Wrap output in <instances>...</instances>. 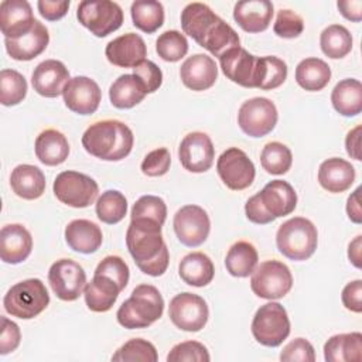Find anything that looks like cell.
<instances>
[{"label":"cell","mask_w":362,"mask_h":362,"mask_svg":"<svg viewBox=\"0 0 362 362\" xmlns=\"http://www.w3.org/2000/svg\"><path fill=\"white\" fill-rule=\"evenodd\" d=\"M181 27L198 45L221 58L232 48L240 47L238 33L211 7L204 3H189L181 11Z\"/></svg>","instance_id":"cell-1"},{"label":"cell","mask_w":362,"mask_h":362,"mask_svg":"<svg viewBox=\"0 0 362 362\" xmlns=\"http://www.w3.org/2000/svg\"><path fill=\"white\" fill-rule=\"evenodd\" d=\"M158 222L132 219L126 230V246L136 266L148 276H163L170 263L168 247Z\"/></svg>","instance_id":"cell-2"},{"label":"cell","mask_w":362,"mask_h":362,"mask_svg":"<svg viewBox=\"0 0 362 362\" xmlns=\"http://www.w3.org/2000/svg\"><path fill=\"white\" fill-rule=\"evenodd\" d=\"M134 136L127 124L107 119L92 123L82 134V146L90 156L105 161H119L133 148Z\"/></svg>","instance_id":"cell-3"},{"label":"cell","mask_w":362,"mask_h":362,"mask_svg":"<svg viewBox=\"0 0 362 362\" xmlns=\"http://www.w3.org/2000/svg\"><path fill=\"white\" fill-rule=\"evenodd\" d=\"M164 311V298L157 287L151 284H139L132 291V296L123 301L116 313L117 322L127 328H147Z\"/></svg>","instance_id":"cell-4"},{"label":"cell","mask_w":362,"mask_h":362,"mask_svg":"<svg viewBox=\"0 0 362 362\" xmlns=\"http://www.w3.org/2000/svg\"><path fill=\"white\" fill-rule=\"evenodd\" d=\"M279 252L290 260L301 262L311 257L318 245L315 225L303 216H294L280 225L276 233Z\"/></svg>","instance_id":"cell-5"},{"label":"cell","mask_w":362,"mask_h":362,"mask_svg":"<svg viewBox=\"0 0 362 362\" xmlns=\"http://www.w3.org/2000/svg\"><path fill=\"white\" fill-rule=\"evenodd\" d=\"M49 304V294L40 279H27L16 283L4 296V310L21 320H31L41 314Z\"/></svg>","instance_id":"cell-6"},{"label":"cell","mask_w":362,"mask_h":362,"mask_svg":"<svg viewBox=\"0 0 362 362\" xmlns=\"http://www.w3.org/2000/svg\"><path fill=\"white\" fill-rule=\"evenodd\" d=\"M252 334L260 345L270 348L281 345L290 335V320L286 308L274 301L260 305L252 321Z\"/></svg>","instance_id":"cell-7"},{"label":"cell","mask_w":362,"mask_h":362,"mask_svg":"<svg viewBox=\"0 0 362 362\" xmlns=\"http://www.w3.org/2000/svg\"><path fill=\"white\" fill-rule=\"evenodd\" d=\"M78 21L95 37H106L123 24L122 7L110 0H85L76 10Z\"/></svg>","instance_id":"cell-8"},{"label":"cell","mask_w":362,"mask_h":362,"mask_svg":"<svg viewBox=\"0 0 362 362\" xmlns=\"http://www.w3.org/2000/svg\"><path fill=\"white\" fill-rule=\"evenodd\" d=\"M293 287L290 269L279 260H266L256 266L250 277L252 291L264 300L283 298Z\"/></svg>","instance_id":"cell-9"},{"label":"cell","mask_w":362,"mask_h":362,"mask_svg":"<svg viewBox=\"0 0 362 362\" xmlns=\"http://www.w3.org/2000/svg\"><path fill=\"white\" fill-rule=\"evenodd\" d=\"M52 189L58 201L72 208H86L99 195V185L92 177L71 170L57 175Z\"/></svg>","instance_id":"cell-10"},{"label":"cell","mask_w":362,"mask_h":362,"mask_svg":"<svg viewBox=\"0 0 362 362\" xmlns=\"http://www.w3.org/2000/svg\"><path fill=\"white\" fill-rule=\"evenodd\" d=\"M277 107L267 98H252L243 102L238 112L240 130L250 137H263L277 124Z\"/></svg>","instance_id":"cell-11"},{"label":"cell","mask_w":362,"mask_h":362,"mask_svg":"<svg viewBox=\"0 0 362 362\" xmlns=\"http://www.w3.org/2000/svg\"><path fill=\"white\" fill-rule=\"evenodd\" d=\"M168 317L177 328L188 332H197L208 322L209 308L201 296L185 291L171 298Z\"/></svg>","instance_id":"cell-12"},{"label":"cell","mask_w":362,"mask_h":362,"mask_svg":"<svg viewBox=\"0 0 362 362\" xmlns=\"http://www.w3.org/2000/svg\"><path fill=\"white\" fill-rule=\"evenodd\" d=\"M216 171L222 182L232 191H242L255 181L256 170L247 154L238 148H226L216 161Z\"/></svg>","instance_id":"cell-13"},{"label":"cell","mask_w":362,"mask_h":362,"mask_svg":"<svg viewBox=\"0 0 362 362\" xmlns=\"http://www.w3.org/2000/svg\"><path fill=\"white\" fill-rule=\"evenodd\" d=\"M48 281L54 294L62 301H75L86 286L83 267L72 259L54 262L48 272Z\"/></svg>","instance_id":"cell-14"},{"label":"cell","mask_w":362,"mask_h":362,"mask_svg":"<svg viewBox=\"0 0 362 362\" xmlns=\"http://www.w3.org/2000/svg\"><path fill=\"white\" fill-rule=\"evenodd\" d=\"M173 226L182 245L197 247L206 240L211 230V221L204 208L189 204L181 206L175 212Z\"/></svg>","instance_id":"cell-15"},{"label":"cell","mask_w":362,"mask_h":362,"mask_svg":"<svg viewBox=\"0 0 362 362\" xmlns=\"http://www.w3.org/2000/svg\"><path fill=\"white\" fill-rule=\"evenodd\" d=\"M178 157L181 165L189 173L208 171L215 158V147L211 137L202 132L188 133L180 143Z\"/></svg>","instance_id":"cell-16"},{"label":"cell","mask_w":362,"mask_h":362,"mask_svg":"<svg viewBox=\"0 0 362 362\" xmlns=\"http://www.w3.org/2000/svg\"><path fill=\"white\" fill-rule=\"evenodd\" d=\"M62 96L65 106L71 112L85 116L98 110L102 92L93 79L88 76H75L65 85Z\"/></svg>","instance_id":"cell-17"},{"label":"cell","mask_w":362,"mask_h":362,"mask_svg":"<svg viewBox=\"0 0 362 362\" xmlns=\"http://www.w3.org/2000/svg\"><path fill=\"white\" fill-rule=\"evenodd\" d=\"M107 61L120 68H136L146 59L147 47L136 33H127L109 41L105 48Z\"/></svg>","instance_id":"cell-18"},{"label":"cell","mask_w":362,"mask_h":362,"mask_svg":"<svg viewBox=\"0 0 362 362\" xmlns=\"http://www.w3.org/2000/svg\"><path fill=\"white\" fill-rule=\"evenodd\" d=\"M69 79L68 68L58 59H45L40 62L31 75L34 90L44 98H57L62 95Z\"/></svg>","instance_id":"cell-19"},{"label":"cell","mask_w":362,"mask_h":362,"mask_svg":"<svg viewBox=\"0 0 362 362\" xmlns=\"http://www.w3.org/2000/svg\"><path fill=\"white\" fill-rule=\"evenodd\" d=\"M257 58L259 57L249 54L245 48L236 47L225 52L219 58V64L228 79L243 88H255Z\"/></svg>","instance_id":"cell-20"},{"label":"cell","mask_w":362,"mask_h":362,"mask_svg":"<svg viewBox=\"0 0 362 362\" xmlns=\"http://www.w3.org/2000/svg\"><path fill=\"white\" fill-rule=\"evenodd\" d=\"M180 78L191 90H206L212 88L218 79V66L211 57L194 54L182 62Z\"/></svg>","instance_id":"cell-21"},{"label":"cell","mask_w":362,"mask_h":362,"mask_svg":"<svg viewBox=\"0 0 362 362\" xmlns=\"http://www.w3.org/2000/svg\"><path fill=\"white\" fill-rule=\"evenodd\" d=\"M35 23L33 8L25 0H4L0 4V30L6 38L27 34Z\"/></svg>","instance_id":"cell-22"},{"label":"cell","mask_w":362,"mask_h":362,"mask_svg":"<svg viewBox=\"0 0 362 362\" xmlns=\"http://www.w3.org/2000/svg\"><path fill=\"white\" fill-rule=\"evenodd\" d=\"M33 250V238L28 229L20 223H10L0 230V257L4 263L18 264Z\"/></svg>","instance_id":"cell-23"},{"label":"cell","mask_w":362,"mask_h":362,"mask_svg":"<svg viewBox=\"0 0 362 362\" xmlns=\"http://www.w3.org/2000/svg\"><path fill=\"white\" fill-rule=\"evenodd\" d=\"M49 42L48 28L35 20L33 28L18 38H4L7 54L16 61H31L45 51Z\"/></svg>","instance_id":"cell-24"},{"label":"cell","mask_w":362,"mask_h":362,"mask_svg":"<svg viewBox=\"0 0 362 362\" xmlns=\"http://www.w3.org/2000/svg\"><path fill=\"white\" fill-rule=\"evenodd\" d=\"M273 17V3L269 0L238 1L233 7V18L246 33L264 31Z\"/></svg>","instance_id":"cell-25"},{"label":"cell","mask_w":362,"mask_h":362,"mask_svg":"<svg viewBox=\"0 0 362 362\" xmlns=\"http://www.w3.org/2000/svg\"><path fill=\"white\" fill-rule=\"evenodd\" d=\"M354 165L338 157H331L320 164L318 182L320 185L332 194H339L351 188L355 181Z\"/></svg>","instance_id":"cell-26"},{"label":"cell","mask_w":362,"mask_h":362,"mask_svg":"<svg viewBox=\"0 0 362 362\" xmlns=\"http://www.w3.org/2000/svg\"><path fill=\"white\" fill-rule=\"evenodd\" d=\"M260 201L274 218L290 215L297 206V194L294 188L283 180L267 182L259 192Z\"/></svg>","instance_id":"cell-27"},{"label":"cell","mask_w":362,"mask_h":362,"mask_svg":"<svg viewBox=\"0 0 362 362\" xmlns=\"http://www.w3.org/2000/svg\"><path fill=\"white\" fill-rule=\"evenodd\" d=\"M65 240L68 246L83 255L95 253L102 242H103V233L100 228L88 219H74L65 226Z\"/></svg>","instance_id":"cell-28"},{"label":"cell","mask_w":362,"mask_h":362,"mask_svg":"<svg viewBox=\"0 0 362 362\" xmlns=\"http://www.w3.org/2000/svg\"><path fill=\"white\" fill-rule=\"evenodd\" d=\"M120 291L122 288L113 279L105 274H93V279L83 288V297L90 311L106 313L113 307Z\"/></svg>","instance_id":"cell-29"},{"label":"cell","mask_w":362,"mask_h":362,"mask_svg":"<svg viewBox=\"0 0 362 362\" xmlns=\"http://www.w3.org/2000/svg\"><path fill=\"white\" fill-rule=\"evenodd\" d=\"M10 185L13 192L23 199H37L45 191L44 173L31 164L17 165L10 175Z\"/></svg>","instance_id":"cell-30"},{"label":"cell","mask_w":362,"mask_h":362,"mask_svg":"<svg viewBox=\"0 0 362 362\" xmlns=\"http://www.w3.org/2000/svg\"><path fill=\"white\" fill-rule=\"evenodd\" d=\"M34 150L37 158L42 164L52 167L62 164L68 158L69 143L61 132L47 129L37 136Z\"/></svg>","instance_id":"cell-31"},{"label":"cell","mask_w":362,"mask_h":362,"mask_svg":"<svg viewBox=\"0 0 362 362\" xmlns=\"http://www.w3.org/2000/svg\"><path fill=\"white\" fill-rule=\"evenodd\" d=\"M178 274L188 286L205 287L212 281L215 267L208 255L202 252H192L181 259L178 264Z\"/></svg>","instance_id":"cell-32"},{"label":"cell","mask_w":362,"mask_h":362,"mask_svg":"<svg viewBox=\"0 0 362 362\" xmlns=\"http://www.w3.org/2000/svg\"><path fill=\"white\" fill-rule=\"evenodd\" d=\"M327 362H359L362 359V334H337L324 344Z\"/></svg>","instance_id":"cell-33"},{"label":"cell","mask_w":362,"mask_h":362,"mask_svg":"<svg viewBox=\"0 0 362 362\" xmlns=\"http://www.w3.org/2000/svg\"><path fill=\"white\" fill-rule=\"evenodd\" d=\"M331 103L345 117L359 115L362 110V83L354 78L339 81L332 89Z\"/></svg>","instance_id":"cell-34"},{"label":"cell","mask_w":362,"mask_h":362,"mask_svg":"<svg viewBox=\"0 0 362 362\" xmlns=\"http://www.w3.org/2000/svg\"><path fill=\"white\" fill-rule=\"evenodd\" d=\"M296 82L305 90H322L331 81V68L321 58H305L296 68Z\"/></svg>","instance_id":"cell-35"},{"label":"cell","mask_w":362,"mask_h":362,"mask_svg":"<svg viewBox=\"0 0 362 362\" xmlns=\"http://www.w3.org/2000/svg\"><path fill=\"white\" fill-rule=\"evenodd\" d=\"M147 92L133 74L120 75L109 88L110 103L117 109H132L139 105Z\"/></svg>","instance_id":"cell-36"},{"label":"cell","mask_w":362,"mask_h":362,"mask_svg":"<svg viewBox=\"0 0 362 362\" xmlns=\"http://www.w3.org/2000/svg\"><path fill=\"white\" fill-rule=\"evenodd\" d=\"M259 262L256 247L246 240H239L230 246L225 257V267L233 277H247L253 273Z\"/></svg>","instance_id":"cell-37"},{"label":"cell","mask_w":362,"mask_h":362,"mask_svg":"<svg viewBox=\"0 0 362 362\" xmlns=\"http://www.w3.org/2000/svg\"><path fill=\"white\" fill-rule=\"evenodd\" d=\"M130 14L134 27L147 34L156 33L164 23V7L156 0L133 1Z\"/></svg>","instance_id":"cell-38"},{"label":"cell","mask_w":362,"mask_h":362,"mask_svg":"<svg viewBox=\"0 0 362 362\" xmlns=\"http://www.w3.org/2000/svg\"><path fill=\"white\" fill-rule=\"evenodd\" d=\"M286 78H287V65L283 59L273 55L257 58L255 88H259L262 90L276 89L284 83Z\"/></svg>","instance_id":"cell-39"},{"label":"cell","mask_w":362,"mask_h":362,"mask_svg":"<svg viewBox=\"0 0 362 362\" xmlns=\"http://www.w3.org/2000/svg\"><path fill=\"white\" fill-rule=\"evenodd\" d=\"M321 51L332 59H339L348 55L352 49V35L346 27L331 24L322 30L320 35Z\"/></svg>","instance_id":"cell-40"},{"label":"cell","mask_w":362,"mask_h":362,"mask_svg":"<svg viewBox=\"0 0 362 362\" xmlns=\"http://www.w3.org/2000/svg\"><path fill=\"white\" fill-rule=\"evenodd\" d=\"M99 221L107 225L120 222L127 214V199L117 189H107L96 199L95 206Z\"/></svg>","instance_id":"cell-41"},{"label":"cell","mask_w":362,"mask_h":362,"mask_svg":"<svg viewBox=\"0 0 362 362\" xmlns=\"http://www.w3.org/2000/svg\"><path fill=\"white\" fill-rule=\"evenodd\" d=\"M260 164L266 173L273 175H283L291 168V150L280 141H270L263 147L260 153Z\"/></svg>","instance_id":"cell-42"},{"label":"cell","mask_w":362,"mask_h":362,"mask_svg":"<svg viewBox=\"0 0 362 362\" xmlns=\"http://www.w3.org/2000/svg\"><path fill=\"white\" fill-rule=\"evenodd\" d=\"M28 90L25 78L16 69L0 72V102L3 106H16L25 98Z\"/></svg>","instance_id":"cell-43"},{"label":"cell","mask_w":362,"mask_h":362,"mask_svg":"<svg viewBox=\"0 0 362 362\" xmlns=\"http://www.w3.org/2000/svg\"><path fill=\"white\" fill-rule=\"evenodd\" d=\"M156 346L143 338H133L124 342L113 355V362H157Z\"/></svg>","instance_id":"cell-44"},{"label":"cell","mask_w":362,"mask_h":362,"mask_svg":"<svg viewBox=\"0 0 362 362\" xmlns=\"http://www.w3.org/2000/svg\"><path fill=\"white\" fill-rule=\"evenodd\" d=\"M156 51L161 59L167 62H177L188 52L187 37L177 30L164 31L156 41Z\"/></svg>","instance_id":"cell-45"},{"label":"cell","mask_w":362,"mask_h":362,"mask_svg":"<svg viewBox=\"0 0 362 362\" xmlns=\"http://www.w3.org/2000/svg\"><path fill=\"white\" fill-rule=\"evenodd\" d=\"M132 219H150L154 222H158L160 225H164L167 218V205L163 198L156 195H143L140 197L130 214Z\"/></svg>","instance_id":"cell-46"},{"label":"cell","mask_w":362,"mask_h":362,"mask_svg":"<svg viewBox=\"0 0 362 362\" xmlns=\"http://www.w3.org/2000/svg\"><path fill=\"white\" fill-rule=\"evenodd\" d=\"M168 362H209L206 346L198 341H184L174 345L167 355Z\"/></svg>","instance_id":"cell-47"},{"label":"cell","mask_w":362,"mask_h":362,"mask_svg":"<svg viewBox=\"0 0 362 362\" xmlns=\"http://www.w3.org/2000/svg\"><path fill=\"white\" fill-rule=\"evenodd\" d=\"M95 274H105L110 279H113L122 290L126 288L130 277V270L127 263L120 256H106L99 262V264L95 269Z\"/></svg>","instance_id":"cell-48"},{"label":"cell","mask_w":362,"mask_h":362,"mask_svg":"<svg viewBox=\"0 0 362 362\" xmlns=\"http://www.w3.org/2000/svg\"><path fill=\"white\" fill-rule=\"evenodd\" d=\"M304 30L303 18L293 10L281 8L277 13L276 23L273 25V31L276 35L281 38H296Z\"/></svg>","instance_id":"cell-49"},{"label":"cell","mask_w":362,"mask_h":362,"mask_svg":"<svg viewBox=\"0 0 362 362\" xmlns=\"http://www.w3.org/2000/svg\"><path fill=\"white\" fill-rule=\"evenodd\" d=\"M171 165V154L168 148L158 147L146 154L141 161V173L147 177H161L164 175Z\"/></svg>","instance_id":"cell-50"},{"label":"cell","mask_w":362,"mask_h":362,"mask_svg":"<svg viewBox=\"0 0 362 362\" xmlns=\"http://www.w3.org/2000/svg\"><path fill=\"white\" fill-rule=\"evenodd\" d=\"M280 361L283 362H314L315 352L310 341L304 338H296L290 341L280 352Z\"/></svg>","instance_id":"cell-51"},{"label":"cell","mask_w":362,"mask_h":362,"mask_svg":"<svg viewBox=\"0 0 362 362\" xmlns=\"http://www.w3.org/2000/svg\"><path fill=\"white\" fill-rule=\"evenodd\" d=\"M133 75L141 82L147 93L156 92L163 83L161 69L150 59H144L136 68H133Z\"/></svg>","instance_id":"cell-52"},{"label":"cell","mask_w":362,"mask_h":362,"mask_svg":"<svg viewBox=\"0 0 362 362\" xmlns=\"http://www.w3.org/2000/svg\"><path fill=\"white\" fill-rule=\"evenodd\" d=\"M1 334H0V354L7 355L16 351L21 341L20 327L8 320L7 317H1Z\"/></svg>","instance_id":"cell-53"},{"label":"cell","mask_w":362,"mask_h":362,"mask_svg":"<svg viewBox=\"0 0 362 362\" xmlns=\"http://www.w3.org/2000/svg\"><path fill=\"white\" fill-rule=\"evenodd\" d=\"M245 214H246V218L250 222L257 223V225H266V223H270V222H273L276 219L272 214L267 212V209L262 204L259 192L252 195L246 201V204H245Z\"/></svg>","instance_id":"cell-54"},{"label":"cell","mask_w":362,"mask_h":362,"mask_svg":"<svg viewBox=\"0 0 362 362\" xmlns=\"http://www.w3.org/2000/svg\"><path fill=\"white\" fill-rule=\"evenodd\" d=\"M341 300L346 310L352 313H361L362 311V280L356 279L348 283L342 288Z\"/></svg>","instance_id":"cell-55"},{"label":"cell","mask_w":362,"mask_h":362,"mask_svg":"<svg viewBox=\"0 0 362 362\" xmlns=\"http://www.w3.org/2000/svg\"><path fill=\"white\" fill-rule=\"evenodd\" d=\"M69 1L62 0V1H51V0H40L37 3L40 14L48 20V21H57L62 18L69 8Z\"/></svg>","instance_id":"cell-56"},{"label":"cell","mask_w":362,"mask_h":362,"mask_svg":"<svg viewBox=\"0 0 362 362\" xmlns=\"http://www.w3.org/2000/svg\"><path fill=\"white\" fill-rule=\"evenodd\" d=\"M337 7L339 13L349 21L359 23L362 20V1L361 0H344L338 1Z\"/></svg>","instance_id":"cell-57"},{"label":"cell","mask_w":362,"mask_h":362,"mask_svg":"<svg viewBox=\"0 0 362 362\" xmlns=\"http://www.w3.org/2000/svg\"><path fill=\"white\" fill-rule=\"evenodd\" d=\"M361 132H362V126H356L352 130L348 132L346 137H345V147H346V153L351 158L361 161Z\"/></svg>","instance_id":"cell-58"},{"label":"cell","mask_w":362,"mask_h":362,"mask_svg":"<svg viewBox=\"0 0 362 362\" xmlns=\"http://www.w3.org/2000/svg\"><path fill=\"white\" fill-rule=\"evenodd\" d=\"M359 192H361V188L358 187L346 199V214H348V218L354 223H361L362 222V209H361Z\"/></svg>","instance_id":"cell-59"},{"label":"cell","mask_w":362,"mask_h":362,"mask_svg":"<svg viewBox=\"0 0 362 362\" xmlns=\"http://www.w3.org/2000/svg\"><path fill=\"white\" fill-rule=\"evenodd\" d=\"M361 249H362V236L358 235L349 245H348V259L349 262L361 269Z\"/></svg>","instance_id":"cell-60"}]
</instances>
